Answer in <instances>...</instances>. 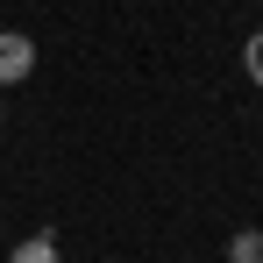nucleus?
I'll return each mask as SVG.
<instances>
[{"label": "nucleus", "mask_w": 263, "mask_h": 263, "mask_svg": "<svg viewBox=\"0 0 263 263\" xmlns=\"http://www.w3.org/2000/svg\"><path fill=\"white\" fill-rule=\"evenodd\" d=\"M29 71H36V43H29L22 29H0V92L22 86Z\"/></svg>", "instance_id": "nucleus-1"}, {"label": "nucleus", "mask_w": 263, "mask_h": 263, "mask_svg": "<svg viewBox=\"0 0 263 263\" xmlns=\"http://www.w3.org/2000/svg\"><path fill=\"white\" fill-rule=\"evenodd\" d=\"M7 263H64V256H57V235H50V228H36L29 242H14V256H7Z\"/></svg>", "instance_id": "nucleus-2"}, {"label": "nucleus", "mask_w": 263, "mask_h": 263, "mask_svg": "<svg viewBox=\"0 0 263 263\" xmlns=\"http://www.w3.org/2000/svg\"><path fill=\"white\" fill-rule=\"evenodd\" d=\"M228 263H263V228H242L228 242Z\"/></svg>", "instance_id": "nucleus-3"}, {"label": "nucleus", "mask_w": 263, "mask_h": 263, "mask_svg": "<svg viewBox=\"0 0 263 263\" xmlns=\"http://www.w3.org/2000/svg\"><path fill=\"white\" fill-rule=\"evenodd\" d=\"M242 71H249V79H256V86H263V29H256V36H249V43H242Z\"/></svg>", "instance_id": "nucleus-4"}, {"label": "nucleus", "mask_w": 263, "mask_h": 263, "mask_svg": "<svg viewBox=\"0 0 263 263\" xmlns=\"http://www.w3.org/2000/svg\"><path fill=\"white\" fill-rule=\"evenodd\" d=\"M0 128H7V107H0Z\"/></svg>", "instance_id": "nucleus-5"}]
</instances>
